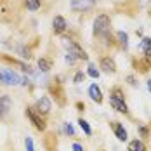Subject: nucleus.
Instances as JSON below:
<instances>
[{"label":"nucleus","instance_id":"f257e3e1","mask_svg":"<svg viewBox=\"0 0 151 151\" xmlns=\"http://www.w3.org/2000/svg\"><path fill=\"white\" fill-rule=\"evenodd\" d=\"M21 82H23V78L16 71L9 70V68H2L0 70V83L2 85H19Z\"/></svg>","mask_w":151,"mask_h":151},{"label":"nucleus","instance_id":"f03ea898","mask_svg":"<svg viewBox=\"0 0 151 151\" xmlns=\"http://www.w3.org/2000/svg\"><path fill=\"white\" fill-rule=\"evenodd\" d=\"M109 17L106 14H99L94 19V35H99V37H106L108 31H109Z\"/></svg>","mask_w":151,"mask_h":151},{"label":"nucleus","instance_id":"7ed1b4c3","mask_svg":"<svg viewBox=\"0 0 151 151\" xmlns=\"http://www.w3.org/2000/svg\"><path fill=\"white\" fill-rule=\"evenodd\" d=\"M63 42H64V45L68 47V52H70L73 58H76V59H83V61L89 59V56L85 54V50L78 45V44H75V42H68V38H63Z\"/></svg>","mask_w":151,"mask_h":151},{"label":"nucleus","instance_id":"20e7f679","mask_svg":"<svg viewBox=\"0 0 151 151\" xmlns=\"http://www.w3.org/2000/svg\"><path fill=\"white\" fill-rule=\"evenodd\" d=\"M97 4V0H71V9L73 11H89Z\"/></svg>","mask_w":151,"mask_h":151},{"label":"nucleus","instance_id":"39448f33","mask_svg":"<svg viewBox=\"0 0 151 151\" xmlns=\"http://www.w3.org/2000/svg\"><path fill=\"white\" fill-rule=\"evenodd\" d=\"M26 115H28V118L31 120V123H33L38 130H44V129H45V123H44V120H42V118L35 113V109H33V108H28V109H26Z\"/></svg>","mask_w":151,"mask_h":151},{"label":"nucleus","instance_id":"423d86ee","mask_svg":"<svg viewBox=\"0 0 151 151\" xmlns=\"http://www.w3.org/2000/svg\"><path fill=\"white\" fill-rule=\"evenodd\" d=\"M12 108V99L9 96H2L0 97V116H5Z\"/></svg>","mask_w":151,"mask_h":151},{"label":"nucleus","instance_id":"0eeeda50","mask_svg":"<svg viewBox=\"0 0 151 151\" xmlns=\"http://www.w3.org/2000/svg\"><path fill=\"white\" fill-rule=\"evenodd\" d=\"M101 68L106 73H115L116 71V64H115V61L111 59V58H103L101 59Z\"/></svg>","mask_w":151,"mask_h":151},{"label":"nucleus","instance_id":"6e6552de","mask_svg":"<svg viewBox=\"0 0 151 151\" xmlns=\"http://www.w3.org/2000/svg\"><path fill=\"white\" fill-rule=\"evenodd\" d=\"M66 19L63 17V16H56L54 17V21H52V28H54V31H58V33H61V31L66 30Z\"/></svg>","mask_w":151,"mask_h":151},{"label":"nucleus","instance_id":"1a4fd4ad","mask_svg":"<svg viewBox=\"0 0 151 151\" xmlns=\"http://www.w3.org/2000/svg\"><path fill=\"white\" fill-rule=\"evenodd\" d=\"M37 108H38V113L47 115L50 111V101H49V97H40L38 103H37Z\"/></svg>","mask_w":151,"mask_h":151},{"label":"nucleus","instance_id":"9d476101","mask_svg":"<svg viewBox=\"0 0 151 151\" xmlns=\"http://www.w3.org/2000/svg\"><path fill=\"white\" fill-rule=\"evenodd\" d=\"M89 96H91L92 101H96V103H101V101H103V94H101V89H99L96 83H92L91 87H89Z\"/></svg>","mask_w":151,"mask_h":151},{"label":"nucleus","instance_id":"9b49d317","mask_svg":"<svg viewBox=\"0 0 151 151\" xmlns=\"http://www.w3.org/2000/svg\"><path fill=\"white\" fill-rule=\"evenodd\" d=\"M109 103H111V106H113V109H116V111H120V113H127V111H129V109H127V104H125L122 99H115V97H111Z\"/></svg>","mask_w":151,"mask_h":151},{"label":"nucleus","instance_id":"f8f14e48","mask_svg":"<svg viewBox=\"0 0 151 151\" xmlns=\"http://www.w3.org/2000/svg\"><path fill=\"white\" fill-rule=\"evenodd\" d=\"M113 129H115V136H116V139H118V141H127V130L122 127L120 123H116V122H115Z\"/></svg>","mask_w":151,"mask_h":151},{"label":"nucleus","instance_id":"ddd939ff","mask_svg":"<svg viewBox=\"0 0 151 151\" xmlns=\"http://www.w3.org/2000/svg\"><path fill=\"white\" fill-rule=\"evenodd\" d=\"M139 49H141V50H142V52H144V54L151 59V38H142Z\"/></svg>","mask_w":151,"mask_h":151},{"label":"nucleus","instance_id":"4468645a","mask_svg":"<svg viewBox=\"0 0 151 151\" xmlns=\"http://www.w3.org/2000/svg\"><path fill=\"white\" fill-rule=\"evenodd\" d=\"M129 151H146V146H144V142H142V141L134 139V141L129 144Z\"/></svg>","mask_w":151,"mask_h":151},{"label":"nucleus","instance_id":"2eb2a0df","mask_svg":"<svg viewBox=\"0 0 151 151\" xmlns=\"http://www.w3.org/2000/svg\"><path fill=\"white\" fill-rule=\"evenodd\" d=\"M116 38H118V42H120V45L123 47V49L129 47V35H127L125 31H118V33H116Z\"/></svg>","mask_w":151,"mask_h":151},{"label":"nucleus","instance_id":"dca6fc26","mask_svg":"<svg viewBox=\"0 0 151 151\" xmlns=\"http://www.w3.org/2000/svg\"><path fill=\"white\" fill-rule=\"evenodd\" d=\"M78 125H80V129H82V130H83L87 136H91V134H92V129L89 127V123L83 120V118H80V120H78Z\"/></svg>","mask_w":151,"mask_h":151},{"label":"nucleus","instance_id":"f3484780","mask_svg":"<svg viewBox=\"0 0 151 151\" xmlns=\"http://www.w3.org/2000/svg\"><path fill=\"white\" fill-rule=\"evenodd\" d=\"M38 68H40L42 71H49V70H50V61L44 59V58H42V59H38Z\"/></svg>","mask_w":151,"mask_h":151},{"label":"nucleus","instance_id":"a211bd4d","mask_svg":"<svg viewBox=\"0 0 151 151\" xmlns=\"http://www.w3.org/2000/svg\"><path fill=\"white\" fill-rule=\"evenodd\" d=\"M26 7H28L30 11L40 9V0H26Z\"/></svg>","mask_w":151,"mask_h":151},{"label":"nucleus","instance_id":"6ab92c4d","mask_svg":"<svg viewBox=\"0 0 151 151\" xmlns=\"http://www.w3.org/2000/svg\"><path fill=\"white\" fill-rule=\"evenodd\" d=\"M87 73H89V76H92V78H97V76H99V70H97L94 64H89V70H87Z\"/></svg>","mask_w":151,"mask_h":151},{"label":"nucleus","instance_id":"aec40b11","mask_svg":"<svg viewBox=\"0 0 151 151\" xmlns=\"http://www.w3.org/2000/svg\"><path fill=\"white\" fill-rule=\"evenodd\" d=\"M19 54H21L23 58H26V59H30V58H31L30 49H24V47H19Z\"/></svg>","mask_w":151,"mask_h":151},{"label":"nucleus","instance_id":"412c9836","mask_svg":"<svg viewBox=\"0 0 151 151\" xmlns=\"http://www.w3.org/2000/svg\"><path fill=\"white\" fill-rule=\"evenodd\" d=\"M64 132L70 134V136H75V130H73V127H71L70 123H64Z\"/></svg>","mask_w":151,"mask_h":151},{"label":"nucleus","instance_id":"4be33fe9","mask_svg":"<svg viewBox=\"0 0 151 151\" xmlns=\"http://www.w3.org/2000/svg\"><path fill=\"white\" fill-rule=\"evenodd\" d=\"M26 151H35V148H33V141H31V137H26Z\"/></svg>","mask_w":151,"mask_h":151},{"label":"nucleus","instance_id":"5701e85b","mask_svg":"<svg viewBox=\"0 0 151 151\" xmlns=\"http://www.w3.org/2000/svg\"><path fill=\"white\" fill-rule=\"evenodd\" d=\"M83 78H85V75H83L82 71H78V73L75 75V83H82V82H83Z\"/></svg>","mask_w":151,"mask_h":151},{"label":"nucleus","instance_id":"b1692460","mask_svg":"<svg viewBox=\"0 0 151 151\" xmlns=\"http://www.w3.org/2000/svg\"><path fill=\"white\" fill-rule=\"evenodd\" d=\"M113 97H115V99H122V101H123V96H122L120 89H115V91H113Z\"/></svg>","mask_w":151,"mask_h":151},{"label":"nucleus","instance_id":"393cba45","mask_svg":"<svg viewBox=\"0 0 151 151\" xmlns=\"http://www.w3.org/2000/svg\"><path fill=\"white\" fill-rule=\"evenodd\" d=\"M73 151H83V146L78 144V142H75V144H73Z\"/></svg>","mask_w":151,"mask_h":151},{"label":"nucleus","instance_id":"a878e982","mask_svg":"<svg viewBox=\"0 0 151 151\" xmlns=\"http://www.w3.org/2000/svg\"><path fill=\"white\" fill-rule=\"evenodd\" d=\"M148 91L151 92V80H148Z\"/></svg>","mask_w":151,"mask_h":151}]
</instances>
